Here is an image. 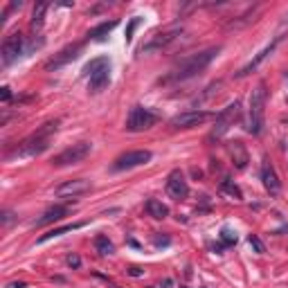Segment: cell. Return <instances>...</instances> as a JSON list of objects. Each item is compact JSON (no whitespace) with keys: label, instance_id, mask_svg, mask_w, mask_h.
<instances>
[{"label":"cell","instance_id":"ffe728a7","mask_svg":"<svg viewBox=\"0 0 288 288\" xmlns=\"http://www.w3.org/2000/svg\"><path fill=\"white\" fill-rule=\"evenodd\" d=\"M117 25H119V20H104V23H99L97 27H93V30L88 32V38H93V41H104Z\"/></svg>","mask_w":288,"mask_h":288},{"label":"cell","instance_id":"6da1fadb","mask_svg":"<svg viewBox=\"0 0 288 288\" xmlns=\"http://www.w3.org/2000/svg\"><path fill=\"white\" fill-rule=\"evenodd\" d=\"M218 52H221V47H207V50H200V52H196V54H189V57H185L165 79H160V83H180V81H187L192 77L200 75L207 65L216 59Z\"/></svg>","mask_w":288,"mask_h":288},{"label":"cell","instance_id":"2e32d148","mask_svg":"<svg viewBox=\"0 0 288 288\" xmlns=\"http://www.w3.org/2000/svg\"><path fill=\"white\" fill-rule=\"evenodd\" d=\"M261 182H264L266 192L270 196H279L282 192V182H279V176H277L275 167L270 165V160L264 158V165H261Z\"/></svg>","mask_w":288,"mask_h":288},{"label":"cell","instance_id":"8992f818","mask_svg":"<svg viewBox=\"0 0 288 288\" xmlns=\"http://www.w3.org/2000/svg\"><path fill=\"white\" fill-rule=\"evenodd\" d=\"M155 124H158V115L153 111H149V108L135 104V106L129 111V117H126L124 129L129 131V133H142V131H149L151 126H155Z\"/></svg>","mask_w":288,"mask_h":288},{"label":"cell","instance_id":"ba28073f","mask_svg":"<svg viewBox=\"0 0 288 288\" xmlns=\"http://www.w3.org/2000/svg\"><path fill=\"white\" fill-rule=\"evenodd\" d=\"M90 149H93V144H90V142H77V144H72V147L63 149L59 155H54V158H52V165H54V167H70V165H77V162H81V160L88 158Z\"/></svg>","mask_w":288,"mask_h":288},{"label":"cell","instance_id":"5bb4252c","mask_svg":"<svg viewBox=\"0 0 288 288\" xmlns=\"http://www.w3.org/2000/svg\"><path fill=\"white\" fill-rule=\"evenodd\" d=\"M90 192V180L86 178H75V180H65L63 185L54 189V194L59 196V198H77V196L86 194Z\"/></svg>","mask_w":288,"mask_h":288},{"label":"cell","instance_id":"1f68e13d","mask_svg":"<svg viewBox=\"0 0 288 288\" xmlns=\"http://www.w3.org/2000/svg\"><path fill=\"white\" fill-rule=\"evenodd\" d=\"M5 288H25V282H9Z\"/></svg>","mask_w":288,"mask_h":288},{"label":"cell","instance_id":"9c48e42d","mask_svg":"<svg viewBox=\"0 0 288 288\" xmlns=\"http://www.w3.org/2000/svg\"><path fill=\"white\" fill-rule=\"evenodd\" d=\"M25 52H27V50H25V36L20 34V32H12V34L2 41V50H0V54H2V65H12L14 61H18V57Z\"/></svg>","mask_w":288,"mask_h":288},{"label":"cell","instance_id":"277c9868","mask_svg":"<svg viewBox=\"0 0 288 288\" xmlns=\"http://www.w3.org/2000/svg\"><path fill=\"white\" fill-rule=\"evenodd\" d=\"M83 75L88 77V88L93 93H101L111 83V59L108 57H95L83 65Z\"/></svg>","mask_w":288,"mask_h":288},{"label":"cell","instance_id":"ac0fdd59","mask_svg":"<svg viewBox=\"0 0 288 288\" xmlns=\"http://www.w3.org/2000/svg\"><path fill=\"white\" fill-rule=\"evenodd\" d=\"M228 151H230V158H232L236 169H246L248 167V151H246V147H243V142H239V140L230 142Z\"/></svg>","mask_w":288,"mask_h":288},{"label":"cell","instance_id":"e575fe53","mask_svg":"<svg viewBox=\"0 0 288 288\" xmlns=\"http://www.w3.org/2000/svg\"><path fill=\"white\" fill-rule=\"evenodd\" d=\"M182 288H185V286H182Z\"/></svg>","mask_w":288,"mask_h":288},{"label":"cell","instance_id":"4fadbf2b","mask_svg":"<svg viewBox=\"0 0 288 288\" xmlns=\"http://www.w3.org/2000/svg\"><path fill=\"white\" fill-rule=\"evenodd\" d=\"M282 38H284L282 34H277L275 38H272V41L268 43V45H266L264 50H261V52H259V54H254V59L250 61V63H246V65H243V68H241V70L236 72V77H239V79H243V77H248V75H250V72H254V70H257L259 65L264 63V61L268 59V57H270V54L277 50V45L282 43Z\"/></svg>","mask_w":288,"mask_h":288},{"label":"cell","instance_id":"d4e9b609","mask_svg":"<svg viewBox=\"0 0 288 288\" xmlns=\"http://www.w3.org/2000/svg\"><path fill=\"white\" fill-rule=\"evenodd\" d=\"M236 241H239L236 232L232 228H228V225H225V228L221 230V243H223V246H234Z\"/></svg>","mask_w":288,"mask_h":288},{"label":"cell","instance_id":"9a60e30c","mask_svg":"<svg viewBox=\"0 0 288 288\" xmlns=\"http://www.w3.org/2000/svg\"><path fill=\"white\" fill-rule=\"evenodd\" d=\"M81 47L83 43H75V45H68L63 47L59 54H54L52 59L45 63V70L47 72H52V70H59V68H63L65 63H70V61H75L77 57H79V52H81Z\"/></svg>","mask_w":288,"mask_h":288},{"label":"cell","instance_id":"3957f363","mask_svg":"<svg viewBox=\"0 0 288 288\" xmlns=\"http://www.w3.org/2000/svg\"><path fill=\"white\" fill-rule=\"evenodd\" d=\"M266 101H268V90L266 83L259 81L254 86V90L250 93V108H248V122H246V131L252 135H261L266 124Z\"/></svg>","mask_w":288,"mask_h":288},{"label":"cell","instance_id":"f546056e","mask_svg":"<svg viewBox=\"0 0 288 288\" xmlns=\"http://www.w3.org/2000/svg\"><path fill=\"white\" fill-rule=\"evenodd\" d=\"M0 97H2V101H5V104H7V101H12V90L5 86V88L0 90Z\"/></svg>","mask_w":288,"mask_h":288},{"label":"cell","instance_id":"d6a6232c","mask_svg":"<svg viewBox=\"0 0 288 288\" xmlns=\"http://www.w3.org/2000/svg\"><path fill=\"white\" fill-rule=\"evenodd\" d=\"M129 272H131V275H133V277H140V275H142V270H140V268H137V266H133V268H129Z\"/></svg>","mask_w":288,"mask_h":288},{"label":"cell","instance_id":"7402d4cb","mask_svg":"<svg viewBox=\"0 0 288 288\" xmlns=\"http://www.w3.org/2000/svg\"><path fill=\"white\" fill-rule=\"evenodd\" d=\"M83 223H72V225H63V228H54L50 230V232H45V234L38 239V243H47L50 239H57V236H63L65 232H72V230H79Z\"/></svg>","mask_w":288,"mask_h":288},{"label":"cell","instance_id":"e0dca14e","mask_svg":"<svg viewBox=\"0 0 288 288\" xmlns=\"http://www.w3.org/2000/svg\"><path fill=\"white\" fill-rule=\"evenodd\" d=\"M68 212H70V207H68V205H52L41 218H36L34 225H36V228H43V225L57 223V221H61L63 216H68Z\"/></svg>","mask_w":288,"mask_h":288},{"label":"cell","instance_id":"30bf717a","mask_svg":"<svg viewBox=\"0 0 288 288\" xmlns=\"http://www.w3.org/2000/svg\"><path fill=\"white\" fill-rule=\"evenodd\" d=\"M151 158H153V153L147 151V149H140V151H126V153H122V155L115 158V162H113V171L135 169V167L147 165Z\"/></svg>","mask_w":288,"mask_h":288},{"label":"cell","instance_id":"5b68a950","mask_svg":"<svg viewBox=\"0 0 288 288\" xmlns=\"http://www.w3.org/2000/svg\"><path fill=\"white\" fill-rule=\"evenodd\" d=\"M239 119H241V104H239V101H232V104H228V106L216 115V122H214V129H212V133H210V140H221Z\"/></svg>","mask_w":288,"mask_h":288},{"label":"cell","instance_id":"7a4b0ae2","mask_svg":"<svg viewBox=\"0 0 288 288\" xmlns=\"http://www.w3.org/2000/svg\"><path fill=\"white\" fill-rule=\"evenodd\" d=\"M59 129V122H47L43 124L41 129L32 133L30 137H25L16 149L7 153V160H14V158H36V155H41L47 147H50V137L57 133Z\"/></svg>","mask_w":288,"mask_h":288},{"label":"cell","instance_id":"603a6c76","mask_svg":"<svg viewBox=\"0 0 288 288\" xmlns=\"http://www.w3.org/2000/svg\"><path fill=\"white\" fill-rule=\"evenodd\" d=\"M47 9H50L47 2H38V5L34 7V14H32V30H34V32L43 27V16H45Z\"/></svg>","mask_w":288,"mask_h":288},{"label":"cell","instance_id":"484cf974","mask_svg":"<svg viewBox=\"0 0 288 288\" xmlns=\"http://www.w3.org/2000/svg\"><path fill=\"white\" fill-rule=\"evenodd\" d=\"M248 243H250V246L254 248V252H257V254H264V252H266L264 241H261V239H259L257 234H250V236H248Z\"/></svg>","mask_w":288,"mask_h":288},{"label":"cell","instance_id":"4dcf8cb0","mask_svg":"<svg viewBox=\"0 0 288 288\" xmlns=\"http://www.w3.org/2000/svg\"><path fill=\"white\" fill-rule=\"evenodd\" d=\"M12 221H14V214H12V212H2V223L9 225Z\"/></svg>","mask_w":288,"mask_h":288},{"label":"cell","instance_id":"83f0119b","mask_svg":"<svg viewBox=\"0 0 288 288\" xmlns=\"http://www.w3.org/2000/svg\"><path fill=\"white\" fill-rule=\"evenodd\" d=\"M65 264L70 266V268H79V266H81V259L77 257V254H68V259H65Z\"/></svg>","mask_w":288,"mask_h":288},{"label":"cell","instance_id":"44dd1931","mask_svg":"<svg viewBox=\"0 0 288 288\" xmlns=\"http://www.w3.org/2000/svg\"><path fill=\"white\" fill-rule=\"evenodd\" d=\"M93 243H95V250H97L101 257H111V254L115 252V246H113V241L108 239V236H104V234H97Z\"/></svg>","mask_w":288,"mask_h":288},{"label":"cell","instance_id":"4316f807","mask_svg":"<svg viewBox=\"0 0 288 288\" xmlns=\"http://www.w3.org/2000/svg\"><path fill=\"white\" fill-rule=\"evenodd\" d=\"M137 25H140V16H133V18H131V23H129V27H126V36H124V38H126V43L133 41V32H135Z\"/></svg>","mask_w":288,"mask_h":288},{"label":"cell","instance_id":"d6986e66","mask_svg":"<svg viewBox=\"0 0 288 288\" xmlns=\"http://www.w3.org/2000/svg\"><path fill=\"white\" fill-rule=\"evenodd\" d=\"M144 210H147V214L149 216H153L155 221H162V218L169 216V207L158 198H149L147 203H144Z\"/></svg>","mask_w":288,"mask_h":288},{"label":"cell","instance_id":"f1b7e54d","mask_svg":"<svg viewBox=\"0 0 288 288\" xmlns=\"http://www.w3.org/2000/svg\"><path fill=\"white\" fill-rule=\"evenodd\" d=\"M153 243H155V246H169V243H171V239H169V236H155V239H153Z\"/></svg>","mask_w":288,"mask_h":288},{"label":"cell","instance_id":"8fae6325","mask_svg":"<svg viewBox=\"0 0 288 288\" xmlns=\"http://www.w3.org/2000/svg\"><path fill=\"white\" fill-rule=\"evenodd\" d=\"M207 119H210V113L207 111H185L180 115H176L169 124H171V129H176V131H187V129H196L200 124H205Z\"/></svg>","mask_w":288,"mask_h":288},{"label":"cell","instance_id":"cb8c5ba5","mask_svg":"<svg viewBox=\"0 0 288 288\" xmlns=\"http://www.w3.org/2000/svg\"><path fill=\"white\" fill-rule=\"evenodd\" d=\"M221 192H223V194H228V196H232L234 200H243L241 189L236 187L232 180H228V178H225V180H221Z\"/></svg>","mask_w":288,"mask_h":288},{"label":"cell","instance_id":"7c38bea8","mask_svg":"<svg viewBox=\"0 0 288 288\" xmlns=\"http://www.w3.org/2000/svg\"><path fill=\"white\" fill-rule=\"evenodd\" d=\"M165 189L173 200H185L189 196V185H187V180H185V173H182L180 169H173L169 173V178H167Z\"/></svg>","mask_w":288,"mask_h":288},{"label":"cell","instance_id":"52a82bcc","mask_svg":"<svg viewBox=\"0 0 288 288\" xmlns=\"http://www.w3.org/2000/svg\"><path fill=\"white\" fill-rule=\"evenodd\" d=\"M180 34H182V25H169V27H165V30L155 32V34L140 47V52L142 54L144 52H162V50H167L171 43H176L178 38H180Z\"/></svg>","mask_w":288,"mask_h":288},{"label":"cell","instance_id":"836d02e7","mask_svg":"<svg viewBox=\"0 0 288 288\" xmlns=\"http://www.w3.org/2000/svg\"><path fill=\"white\" fill-rule=\"evenodd\" d=\"M284 81H286V86H288V72H284Z\"/></svg>","mask_w":288,"mask_h":288}]
</instances>
